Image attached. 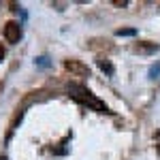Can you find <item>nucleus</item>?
<instances>
[{"label": "nucleus", "mask_w": 160, "mask_h": 160, "mask_svg": "<svg viewBox=\"0 0 160 160\" xmlns=\"http://www.w3.org/2000/svg\"><path fill=\"white\" fill-rule=\"evenodd\" d=\"M68 94H71L77 102L86 105V107H90V109L98 111V113H109V107H107V105H105L100 98H96V96H94L88 88L77 86V83H71V86H68Z\"/></svg>", "instance_id": "f257e3e1"}, {"label": "nucleus", "mask_w": 160, "mask_h": 160, "mask_svg": "<svg viewBox=\"0 0 160 160\" xmlns=\"http://www.w3.org/2000/svg\"><path fill=\"white\" fill-rule=\"evenodd\" d=\"M64 68L71 75H75V77H90V68L79 60H66L64 62Z\"/></svg>", "instance_id": "f03ea898"}, {"label": "nucleus", "mask_w": 160, "mask_h": 160, "mask_svg": "<svg viewBox=\"0 0 160 160\" xmlns=\"http://www.w3.org/2000/svg\"><path fill=\"white\" fill-rule=\"evenodd\" d=\"M4 38L9 43H17L22 38V26L17 24V22H9V24L4 26Z\"/></svg>", "instance_id": "7ed1b4c3"}, {"label": "nucleus", "mask_w": 160, "mask_h": 160, "mask_svg": "<svg viewBox=\"0 0 160 160\" xmlns=\"http://www.w3.org/2000/svg\"><path fill=\"white\" fill-rule=\"evenodd\" d=\"M137 51H141V53H156L158 51V45L156 43H149V41H143V43L137 45Z\"/></svg>", "instance_id": "20e7f679"}, {"label": "nucleus", "mask_w": 160, "mask_h": 160, "mask_svg": "<svg viewBox=\"0 0 160 160\" xmlns=\"http://www.w3.org/2000/svg\"><path fill=\"white\" fill-rule=\"evenodd\" d=\"M96 64H98V68L102 71V73H107V75H113V73H115V71H113V64H111L109 60H105V58L96 60Z\"/></svg>", "instance_id": "39448f33"}, {"label": "nucleus", "mask_w": 160, "mask_h": 160, "mask_svg": "<svg viewBox=\"0 0 160 160\" xmlns=\"http://www.w3.org/2000/svg\"><path fill=\"white\" fill-rule=\"evenodd\" d=\"M135 30L132 28H124V30H118V37H132Z\"/></svg>", "instance_id": "423d86ee"}, {"label": "nucleus", "mask_w": 160, "mask_h": 160, "mask_svg": "<svg viewBox=\"0 0 160 160\" xmlns=\"http://www.w3.org/2000/svg\"><path fill=\"white\" fill-rule=\"evenodd\" d=\"M149 75H152V77L156 79V77L160 75V64H158V66H152V71H149Z\"/></svg>", "instance_id": "0eeeda50"}, {"label": "nucleus", "mask_w": 160, "mask_h": 160, "mask_svg": "<svg viewBox=\"0 0 160 160\" xmlns=\"http://www.w3.org/2000/svg\"><path fill=\"white\" fill-rule=\"evenodd\" d=\"M38 64L41 66H47V58H38Z\"/></svg>", "instance_id": "6e6552de"}, {"label": "nucleus", "mask_w": 160, "mask_h": 160, "mask_svg": "<svg viewBox=\"0 0 160 160\" xmlns=\"http://www.w3.org/2000/svg\"><path fill=\"white\" fill-rule=\"evenodd\" d=\"M2 58H4V49H2V45H0V62H2Z\"/></svg>", "instance_id": "1a4fd4ad"}, {"label": "nucleus", "mask_w": 160, "mask_h": 160, "mask_svg": "<svg viewBox=\"0 0 160 160\" xmlns=\"http://www.w3.org/2000/svg\"><path fill=\"white\" fill-rule=\"evenodd\" d=\"M158 154H160V145H158Z\"/></svg>", "instance_id": "9d476101"}]
</instances>
